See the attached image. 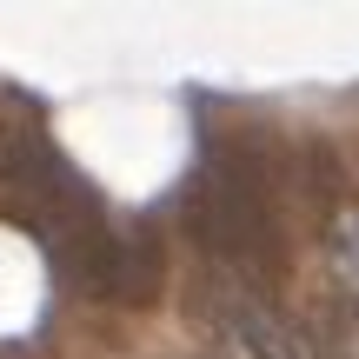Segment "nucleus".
Segmentation results:
<instances>
[{"instance_id": "1", "label": "nucleus", "mask_w": 359, "mask_h": 359, "mask_svg": "<svg viewBox=\"0 0 359 359\" xmlns=\"http://www.w3.org/2000/svg\"><path fill=\"white\" fill-rule=\"evenodd\" d=\"M187 233L200 240L206 259L226 266V280L240 286H273L286 273V240H280V213H273V180L253 160L213 154L206 173L187 193Z\"/></svg>"}, {"instance_id": "3", "label": "nucleus", "mask_w": 359, "mask_h": 359, "mask_svg": "<svg viewBox=\"0 0 359 359\" xmlns=\"http://www.w3.org/2000/svg\"><path fill=\"white\" fill-rule=\"evenodd\" d=\"M333 273L346 286V299H359V213H346L333 226Z\"/></svg>"}, {"instance_id": "4", "label": "nucleus", "mask_w": 359, "mask_h": 359, "mask_svg": "<svg viewBox=\"0 0 359 359\" xmlns=\"http://www.w3.org/2000/svg\"><path fill=\"white\" fill-rule=\"evenodd\" d=\"M320 359H359V320H339L320 333Z\"/></svg>"}, {"instance_id": "2", "label": "nucleus", "mask_w": 359, "mask_h": 359, "mask_svg": "<svg viewBox=\"0 0 359 359\" xmlns=\"http://www.w3.org/2000/svg\"><path fill=\"white\" fill-rule=\"evenodd\" d=\"M206 299H213V326L233 339V353H246V359H306V339L266 306V293H253V286L219 273Z\"/></svg>"}]
</instances>
